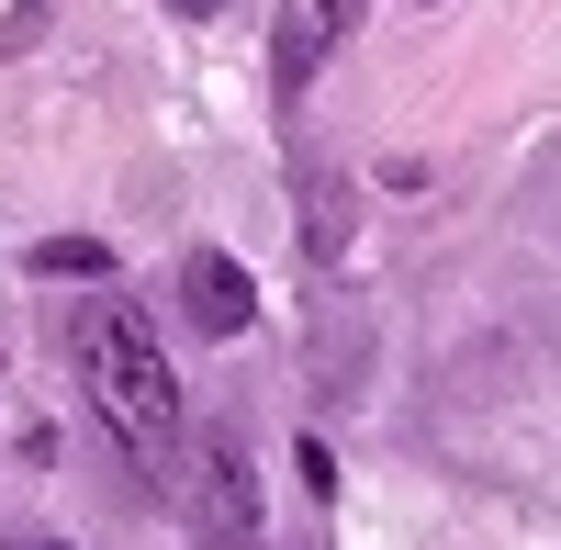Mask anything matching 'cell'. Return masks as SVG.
I'll use <instances>...</instances> for the list:
<instances>
[{
  "instance_id": "cell-1",
  "label": "cell",
  "mask_w": 561,
  "mask_h": 550,
  "mask_svg": "<svg viewBox=\"0 0 561 550\" xmlns=\"http://www.w3.org/2000/svg\"><path fill=\"white\" fill-rule=\"evenodd\" d=\"M79 382H90V404L113 416V438H124L147 472L180 461V371H169L158 326H147L124 293H90V303H79Z\"/></svg>"
},
{
  "instance_id": "cell-2",
  "label": "cell",
  "mask_w": 561,
  "mask_h": 550,
  "mask_svg": "<svg viewBox=\"0 0 561 550\" xmlns=\"http://www.w3.org/2000/svg\"><path fill=\"white\" fill-rule=\"evenodd\" d=\"M359 12H370V0H280V23H270V90H280V102L314 90V68L348 45Z\"/></svg>"
},
{
  "instance_id": "cell-3",
  "label": "cell",
  "mask_w": 561,
  "mask_h": 550,
  "mask_svg": "<svg viewBox=\"0 0 561 550\" xmlns=\"http://www.w3.org/2000/svg\"><path fill=\"white\" fill-rule=\"evenodd\" d=\"M203 550H270V528H259V483H248V449H237V438L203 449Z\"/></svg>"
},
{
  "instance_id": "cell-4",
  "label": "cell",
  "mask_w": 561,
  "mask_h": 550,
  "mask_svg": "<svg viewBox=\"0 0 561 550\" xmlns=\"http://www.w3.org/2000/svg\"><path fill=\"white\" fill-rule=\"evenodd\" d=\"M180 314H192L203 337H248L259 326V282L225 248H192V259H180Z\"/></svg>"
},
{
  "instance_id": "cell-5",
  "label": "cell",
  "mask_w": 561,
  "mask_h": 550,
  "mask_svg": "<svg viewBox=\"0 0 561 550\" xmlns=\"http://www.w3.org/2000/svg\"><path fill=\"white\" fill-rule=\"evenodd\" d=\"M34 270H57V282H113V248L102 237H45Z\"/></svg>"
},
{
  "instance_id": "cell-6",
  "label": "cell",
  "mask_w": 561,
  "mask_h": 550,
  "mask_svg": "<svg viewBox=\"0 0 561 550\" xmlns=\"http://www.w3.org/2000/svg\"><path fill=\"white\" fill-rule=\"evenodd\" d=\"M293 472H304V494L325 506V483H337V461H325V438H304V449H293Z\"/></svg>"
},
{
  "instance_id": "cell-7",
  "label": "cell",
  "mask_w": 561,
  "mask_h": 550,
  "mask_svg": "<svg viewBox=\"0 0 561 550\" xmlns=\"http://www.w3.org/2000/svg\"><path fill=\"white\" fill-rule=\"evenodd\" d=\"M169 12H192V23H214V12H225V0H169Z\"/></svg>"
}]
</instances>
